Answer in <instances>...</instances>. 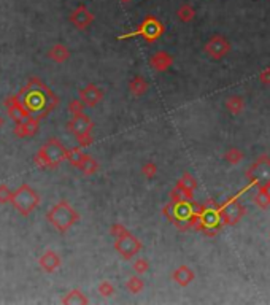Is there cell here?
<instances>
[{
  "label": "cell",
  "mask_w": 270,
  "mask_h": 305,
  "mask_svg": "<svg viewBox=\"0 0 270 305\" xmlns=\"http://www.w3.org/2000/svg\"><path fill=\"white\" fill-rule=\"evenodd\" d=\"M80 170L84 173V175H88V177H89V175H94V173L99 170V162L95 161L94 158H91V156L88 154V156H86L84 162L81 164Z\"/></svg>",
  "instance_id": "27"
},
{
  "label": "cell",
  "mask_w": 270,
  "mask_h": 305,
  "mask_svg": "<svg viewBox=\"0 0 270 305\" xmlns=\"http://www.w3.org/2000/svg\"><path fill=\"white\" fill-rule=\"evenodd\" d=\"M3 126V119L2 118H0V127H2Z\"/></svg>",
  "instance_id": "40"
},
{
  "label": "cell",
  "mask_w": 270,
  "mask_h": 305,
  "mask_svg": "<svg viewBox=\"0 0 270 305\" xmlns=\"http://www.w3.org/2000/svg\"><path fill=\"white\" fill-rule=\"evenodd\" d=\"M92 127L94 123L84 111L72 115L70 123H68V130L76 137L80 146H89L92 143Z\"/></svg>",
  "instance_id": "8"
},
{
  "label": "cell",
  "mask_w": 270,
  "mask_h": 305,
  "mask_svg": "<svg viewBox=\"0 0 270 305\" xmlns=\"http://www.w3.org/2000/svg\"><path fill=\"white\" fill-rule=\"evenodd\" d=\"M224 159L228 161L229 164H232V165H237V164H240L242 159H243V153L239 150V148H231V150L226 151Z\"/></svg>",
  "instance_id": "30"
},
{
  "label": "cell",
  "mask_w": 270,
  "mask_h": 305,
  "mask_svg": "<svg viewBox=\"0 0 270 305\" xmlns=\"http://www.w3.org/2000/svg\"><path fill=\"white\" fill-rule=\"evenodd\" d=\"M60 302H62V304H88L89 301L80 290H73L70 293H67L65 298Z\"/></svg>",
  "instance_id": "26"
},
{
  "label": "cell",
  "mask_w": 270,
  "mask_h": 305,
  "mask_svg": "<svg viewBox=\"0 0 270 305\" xmlns=\"http://www.w3.org/2000/svg\"><path fill=\"white\" fill-rule=\"evenodd\" d=\"M177 189L178 193L186 197V199H193L194 197V191L197 189V180L191 175L189 172H185L177 181Z\"/></svg>",
  "instance_id": "16"
},
{
  "label": "cell",
  "mask_w": 270,
  "mask_h": 305,
  "mask_svg": "<svg viewBox=\"0 0 270 305\" xmlns=\"http://www.w3.org/2000/svg\"><path fill=\"white\" fill-rule=\"evenodd\" d=\"M243 193V191H240V193L237 196H234L231 199L226 200L224 204H221V213H223V220H224V224L226 226H234L237 224L243 216L247 215V208L243 207L240 202H239V196Z\"/></svg>",
  "instance_id": "10"
},
{
  "label": "cell",
  "mask_w": 270,
  "mask_h": 305,
  "mask_svg": "<svg viewBox=\"0 0 270 305\" xmlns=\"http://www.w3.org/2000/svg\"><path fill=\"white\" fill-rule=\"evenodd\" d=\"M259 81L263 83V84H266V86H270V67L266 68L264 72H261V75H259Z\"/></svg>",
  "instance_id": "37"
},
{
  "label": "cell",
  "mask_w": 270,
  "mask_h": 305,
  "mask_svg": "<svg viewBox=\"0 0 270 305\" xmlns=\"http://www.w3.org/2000/svg\"><path fill=\"white\" fill-rule=\"evenodd\" d=\"M226 107L232 113V115H240V113L245 110V100H243L240 95H232L228 100H226Z\"/></svg>",
  "instance_id": "23"
},
{
  "label": "cell",
  "mask_w": 270,
  "mask_h": 305,
  "mask_svg": "<svg viewBox=\"0 0 270 305\" xmlns=\"http://www.w3.org/2000/svg\"><path fill=\"white\" fill-rule=\"evenodd\" d=\"M194 278H196V275L193 272V269L188 267V266H180L172 272V280L181 288L189 286L194 282Z\"/></svg>",
  "instance_id": "18"
},
{
  "label": "cell",
  "mask_w": 270,
  "mask_h": 305,
  "mask_svg": "<svg viewBox=\"0 0 270 305\" xmlns=\"http://www.w3.org/2000/svg\"><path fill=\"white\" fill-rule=\"evenodd\" d=\"M247 178L251 186H263L270 183V158L267 154H261L247 170Z\"/></svg>",
  "instance_id": "9"
},
{
  "label": "cell",
  "mask_w": 270,
  "mask_h": 305,
  "mask_svg": "<svg viewBox=\"0 0 270 305\" xmlns=\"http://www.w3.org/2000/svg\"><path fill=\"white\" fill-rule=\"evenodd\" d=\"M132 269H134V272L137 275H143V274L148 272V270H150V263H148L145 258H138V259L134 261Z\"/></svg>",
  "instance_id": "31"
},
{
  "label": "cell",
  "mask_w": 270,
  "mask_h": 305,
  "mask_svg": "<svg viewBox=\"0 0 270 305\" xmlns=\"http://www.w3.org/2000/svg\"><path fill=\"white\" fill-rule=\"evenodd\" d=\"M204 51L213 60H221L231 53V43L223 35H213L207 40V43L204 45Z\"/></svg>",
  "instance_id": "11"
},
{
  "label": "cell",
  "mask_w": 270,
  "mask_h": 305,
  "mask_svg": "<svg viewBox=\"0 0 270 305\" xmlns=\"http://www.w3.org/2000/svg\"><path fill=\"white\" fill-rule=\"evenodd\" d=\"M99 293L103 296V298H110V296L115 294V286H113V283L105 280L99 285Z\"/></svg>",
  "instance_id": "33"
},
{
  "label": "cell",
  "mask_w": 270,
  "mask_h": 305,
  "mask_svg": "<svg viewBox=\"0 0 270 305\" xmlns=\"http://www.w3.org/2000/svg\"><path fill=\"white\" fill-rule=\"evenodd\" d=\"M46 220L49 224L59 232H67L68 229L75 226L80 220V215L75 210V208L65 202V200H60L56 205H53L46 213Z\"/></svg>",
  "instance_id": "4"
},
{
  "label": "cell",
  "mask_w": 270,
  "mask_h": 305,
  "mask_svg": "<svg viewBox=\"0 0 270 305\" xmlns=\"http://www.w3.org/2000/svg\"><path fill=\"white\" fill-rule=\"evenodd\" d=\"M173 64V57L167 53V51H158L154 56L150 59V65L156 72H165L169 70Z\"/></svg>",
  "instance_id": "19"
},
{
  "label": "cell",
  "mask_w": 270,
  "mask_h": 305,
  "mask_svg": "<svg viewBox=\"0 0 270 305\" xmlns=\"http://www.w3.org/2000/svg\"><path fill=\"white\" fill-rule=\"evenodd\" d=\"M123 3H129V2H132V0H121Z\"/></svg>",
  "instance_id": "39"
},
{
  "label": "cell",
  "mask_w": 270,
  "mask_h": 305,
  "mask_svg": "<svg viewBox=\"0 0 270 305\" xmlns=\"http://www.w3.org/2000/svg\"><path fill=\"white\" fill-rule=\"evenodd\" d=\"M67 151L64 148V145L60 143L56 138H51L45 145H43L37 156H35V162L40 165V167H49L54 169L57 165L67 159Z\"/></svg>",
  "instance_id": "5"
},
{
  "label": "cell",
  "mask_w": 270,
  "mask_h": 305,
  "mask_svg": "<svg viewBox=\"0 0 270 305\" xmlns=\"http://www.w3.org/2000/svg\"><path fill=\"white\" fill-rule=\"evenodd\" d=\"M156 173H158V167H156L154 162H145V164L142 165V175L146 177L148 180L154 178Z\"/></svg>",
  "instance_id": "32"
},
{
  "label": "cell",
  "mask_w": 270,
  "mask_h": 305,
  "mask_svg": "<svg viewBox=\"0 0 270 305\" xmlns=\"http://www.w3.org/2000/svg\"><path fill=\"white\" fill-rule=\"evenodd\" d=\"M40 116H30L27 121H24V123H19V124H16V130H14V134L16 137H30L33 135L38 130V124H40Z\"/></svg>",
  "instance_id": "20"
},
{
  "label": "cell",
  "mask_w": 270,
  "mask_h": 305,
  "mask_svg": "<svg viewBox=\"0 0 270 305\" xmlns=\"http://www.w3.org/2000/svg\"><path fill=\"white\" fill-rule=\"evenodd\" d=\"M103 99V91L97 84H88L86 88L80 91V100L86 107H95L97 103Z\"/></svg>",
  "instance_id": "15"
},
{
  "label": "cell",
  "mask_w": 270,
  "mask_h": 305,
  "mask_svg": "<svg viewBox=\"0 0 270 305\" xmlns=\"http://www.w3.org/2000/svg\"><path fill=\"white\" fill-rule=\"evenodd\" d=\"M68 19H70V22L75 25L76 29L84 30L94 22V14L88 10V6L86 5H78L70 13V18Z\"/></svg>",
  "instance_id": "14"
},
{
  "label": "cell",
  "mask_w": 270,
  "mask_h": 305,
  "mask_svg": "<svg viewBox=\"0 0 270 305\" xmlns=\"http://www.w3.org/2000/svg\"><path fill=\"white\" fill-rule=\"evenodd\" d=\"M48 57L51 60H54L56 64H64L65 60H68V57H70V51H68V48L62 45V43H56V45L49 49Z\"/></svg>",
  "instance_id": "21"
},
{
  "label": "cell",
  "mask_w": 270,
  "mask_h": 305,
  "mask_svg": "<svg viewBox=\"0 0 270 305\" xmlns=\"http://www.w3.org/2000/svg\"><path fill=\"white\" fill-rule=\"evenodd\" d=\"M224 224L223 220V213H221V207L218 205L215 200H207L205 205H200V212H199V221L196 229L200 232H204L207 235H215L218 234Z\"/></svg>",
  "instance_id": "3"
},
{
  "label": "cell",
  "mask_w": 270,
  "mask_h": 305,
  "mask_svg": "<svg viewBox=\"0 0 270 305\" xmlns=\"http://www.w3.org/2000/svg\"><path fill=\"white\" fill-rule=\"evenodd\" d=\"M84 107H86V105H84L81 100H72L70 105H68V110H70L72 115H78V113H83Z\"/></svg>",
  "instance_id": "36"
},
{
  "label": "cell",
  "mask_w": 270,
  "mask_h": 305,
  "mask_svg": "<svg viewBox=\"0 0 270 305\" xmlns=\"http://www.w3.org/2000/svg\"><path fill=\"white\" fill-rule=\"evenodd\" d=\"M258 188H261V189H264L266 193L270 196V183H267V185H263V186H258Z\"/></svg>",
  "instance_id": "38"
},
{
  "label": "cell",
  "mask_w": 270,
  "mask_h": 305,
  "mask_svg": "<svg viewBox=\"0 0 270 305\" xmlns=\"http://www.w3.org/2000/svg\"><path fill=\"white\" fill-rule=\"evenodd\" d=\"M177 18L181 22H191L196 18V8L189 3H183L177 10Z\"/></svg>",
  "instance_id": "24"
},
{
  "label": "cell",
  "mask_w": 270,
  "mask_h": 305,
  "mask_svg": "<svg viewBox=\"0 0 270 305\" xmlns=\"http://www.w3.org/2000/svg\"><path fill=\"white\" fill-rule=\"evenodd\" d=\"M143 288H145V285H143V282H142V278L137 277V275H135V277H130L129 280L126 282V290H127L129 293H132V294L142 293Z\"/></svg>",
  "instance_id": "28"
},
{
  "label": "cell",
  "mask_w": 270,
  "mask_h": 305,
  "mask_svg": "<svg viewBox=\"0 0 270 305\" xmlns=\"http://www.w3.org/2000/svg\"><path fill=\"white\" fill-rule=\"evenodd\" d=\"M253 200H255V204L259 208H263V210H266V208L270 207V196L266 193L264 189H261V188H258V193H256L255 197H253Z\"/></svg>",
  "instance_id": "29"
},
{
  "label": "cell",
  "mask_w": 270,
  "mask_h": 305,
  "mask_svg": "<svg viewBox=\"0 0 270 305\" xmlns=\"http://www.w3.org/2000/svg\"><path fill=\"white\" fill-rule=\"evenodd\" d=\"M19 94H25V99L22 102L25 108L30 113H38L40 118L45 116L59 103V99L54 95V92L46 84H43L37 76H32L27 86L21 89Z\"/></svg>",
  "instance_id": "2"
},
{
  "label": "cell",
  "mask_w": 270,
  "mask_h": 305,
  "mask_svg": "<svg viewBox=\"0 0 270 305\" xmlns=\"http://www.w3.org/2000/svg\"><path fill=\"white\" fill-rule=\"evenodd\" d=\"M11 191L6 185H0V204H6L11 200Z\"/></svg>",
  "instance_id": "35"
},
{
  "label": "cell",
  "mask_w": 270,
  "mask_h": 305,
  "mask_svg": "<svg viewBox=\"0 0 270 305\" xmlns=\"http://www.w3.org/2000/svg\"><path fill=\"white\" fill-rule=\"evenodd\" d=\"M38 266L48 274H53L60 267V256L53 250H46L38 259Z\"/></svg>",
  "instance_id": "17"
},
{
  "label": "cell",
  "mask_w": 270,
  "mask_h": 305,
  "mask_svg": "<svg viewBox=\"0 0 270 305\" xmlns=\"http://www.w3.org/2000/svg\"><path fill=\"white\" fill-rule=\"evenodd\" d=\"M162 33H164V24L158 18H154V16L150 14V16H146V18L142 21V24L138 25L134 32L119 35V40H126V38H132V37H142L146 41L151 43V41H156L158 38H161Z\"/></svg>",
  "instance_id": "7"
},
{
  "label": "cell",
  "mask_w": 270,
  "mask_h": 305,
  "mask_svg": "<svg viewBox=\"0 0 270 305\" xmlns=\"http://www.w3.org/2000/svg\"><path fill=\"white\" fill-rule=\"evenodd\" d=\"M11 205L18 210L21 215L29 216L40 204V196L33 188L29 185H21L18 189L11 194Z\"/></svg>",
  "instance_id": "6"
},
{
  "label": "cell",
  "mask_w": 270,
  "mask_h": 305,
  "mask_svg": "<svg viewBox=\"0 0 270 305\" xmlns=\"http://www.w3.org/2000/svg\"><path fill=\"white\" fill-rule=\"evenodd\" d=\"M86 156H88V154H84V153L80 150V148H72V150L67 151V161L70 162L73 167L80 169L81 164H83L84 159H86Z\"/></svg>",
  "instance_id": "25"
},
{
  "label": "cell",
  "mask_w": 270,
  "mask_h": 305,
  "mask_svg": "<svg viewBox=\"0 0 270 305\" xmlns=\"http://www.w3.org/2000/svg\"><path fill=\"white\" fill-rule=\"evenodd\" d=\"M6 110H8V115L11 116V119L16 124L24 123V121H27L30 118V111L25 108V105L21 102L19 95H11V97L6 100Z\"/></svg>",
  "instance_id": "13"
},
{
  "label": "cell",
  "mask_w": 270,
  "mask_h": 305,
  "mask_svg": "<svg viewBox=\"0 0 270 305\" xmlns=\"http://www.w3.org/2000/svg\"><path fill=\"white\" fill-rule=\"evenodd\" d=\"M191 199L183 197L178 189L172 191V200L162 208V213L167 220L180 231H188L197 226L200 205L189 202Z\"/></svg>",
  "instance_id": "1"
},
{
  "label": "cell",
  "mask_w": 270,
  "mask_h": 305,
  "mask_svg": "<svg viewBox=\"0 0 270 305\" xmlns=\"http://www.w3.org/2000/svg\"><path fill=\"white\" fill-rule=\"evenodd\" d=\"M148 89H150V84H148V81L143 76H134L132 80L129 81V91L134 95H137V97L146 94Z\"/></svg>",
  "instance_id": "22"
},
{
  "label": "cell",
  "mask_w": 270,
  "mask_h": 305,
  "mask_svg": "<svg viewBox=\"0 0 270 305\" xmlns=\"http://www.w3.org/2000/svg\"><path fill=\"white\" fill-rule=\"evenodd\" d=\"M110 232H111V235L115 239H119V237H123V235H126V234H129V231H127V228L124 224H113L111 228H110Z\"/></svg>",
  "instance_id": "34"
},
{
  "label": "cell",
  "mask_w": 270,
  "mask_h": 305,
  "mask_svg": "<svg viewBox=\"0 0 270 305\" xmlns=\"http://www.w3.org/2000/svg\"><path fill=\"white\" fill-rule=\"evenodd\" d=\"M115 250L119 253L124 259H132L135 255H138L142 250V242L138 240L135 235L126 234L123 237L115 239Z\"/></svg>",
  "instance_id": "12"
}]
</instances>
